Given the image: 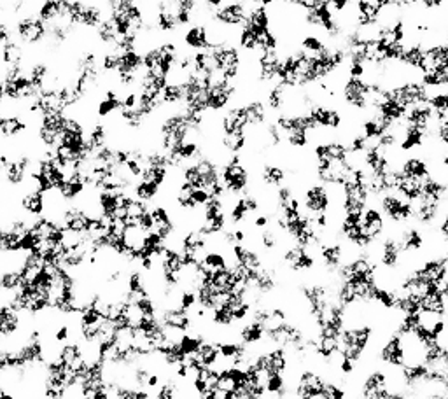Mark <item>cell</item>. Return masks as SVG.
Masks as SVG:
<instances>
[{"mask_svg": "<svg viewBox=\"0 0 448 399\" xmlns=\"http://www.w3.org/2000/svg\"><path fill=\"white\" fill-rule=\"evenodd\" d=\"M361 226H363L364 233L373 242H378L384 237L385 230H387V219H385L384 212H382L377 203H368L363 216H361Z\"/></svg>", "mask_w": 448, "mask_h": 399, "instance_id": "obj_6", "label": "cell"}, {"mask_svg": "<svg viewBox=\"0 0 448 399\" xmlns=\"http://www.w3.org/2000/svg\"><path fill=\"white\" fill-rule=\"evenodd\" d=\"M195 355L198 357V361L202 362L203 366H209V368H214L221 357L219 347H217V343L212 342V340H205V342L200 345V349Z\"/></svg>", "mask_w": 448, "mask_h": 399, "instance_id": "obj_16", "label": "cell"}, {"mask_svg": "<svg viewBox=\"0 0 448 399\" xmlns=\"http://www.w3.org/2000/svg\"><path fill=\"white\" fill-rule=\"evenodd\" d=\"M132 195L135 198L142 200L145 203H155L159 200V195H162V186L155 183H149V180L144 179H137L132 186Z\"/></svg>", "mask_w": 448, "mask_h": 399, "instance_id": "obj_10", "label": "cell"}, {"mask_svg": "<svg viewBox=\"0 0 448 399\" xmlns=\"http://www.w3.org/2000/svg\"><path fill=\"white\" fill-rule=\"evenodd\" d=\"M51 72L53 70H51L49 65H47L46 61H42V60L32 61V63L28 65V68H27V74H28V78H30L32 85H34L35 88L39 90V92H41V90L46 86Z\"/></svg>", "mask_w": 448, "mask_h": 399, "instance_id": "obj_13", "label": "cell"}, {"mask_svg": "<svg viewBox=\"0 0 448 399\" xmlns=\"http://www.w3.org/2000/svg\"><path fill=\"white\" fill-rule=\"evenodd\" d=\"M95 39H97L98 44L104 49H116V44H118V32H116L114 25L109 18H105L97 28H95Z\"/></svg>", "mask_w": 448, "mask_h": 399, "instance_id": "obj_9", "label": "cell"}, {"mask_svg": "<svg viewBox=\"0 0 448 399\" xmlns=\"http://www.w3.org/2000/svg\"><path fill=\"white\" fill-rule=\"evenodd\" d=\"M404 125H413L418 126V128H424L431 132L432 126H435L436 119H435V111L429 107V104H417L411 105V107L406 109V114H404L403 119Z\"/></svg>", "mask_w": 448, "mask_h": 399, "instance_id": "obj_7", "label": "cell"}, {"mask_svg": "<svg viewBox=\"0 0 448 399\" xmlns=\"http://www.w3.org/2000/svg\"><path fill=\"white\" fill-rule=\"evenodd\" d=\"M420 310L429 312V314H436V315H447L448 307H447L445 298L442 296V293L432 291L420 298Z\"/></svg>", "mask_w": 448, "mask_h": 399, "instance_id": "obj_14", "label": "cell"}, {"mask_svg": "<svg viewBox=\"0 0 448 399\" xmlns=\"http://www.w3.org/2000/svg\"><path fill=\"white\" fill-rule=\"evenodd\" d=\"M179 41L182 48L191 51V53L212 48V41H210L209 35V25L203 23V21H195L189 27L182 28Z\"/></svg>", "mask_w": 448, "mask_h": 399, "instance_id": "obj_5", "label": "cell"}, {"mask_svg": "<svg viewBox=\"0 0 448 399\" xmlns=\"http://www.w3.org/2000/svg\"><path fill=\"white\" fill-rule=\"evenodd\" d=\"M14 39L23 48L34 49L46 44L47 41V23L41 20L37 14H21L14 18L13 23Z\"/></svg>", "mask_w": 448, "mask_h": 399, "instance_id": "obj_1", "label": "cell"}, {"mask_svg": "<svg viewBox=\"0 0 448 399\" xmlns=\"http://www.w3.org/2000/svg\"><path fill=\"white\" fill-rule=\"evenodd\" d=\"M326 4L337 16H341V14L349 13L352 9L354 0H326Z\"/></svg>", "mask_w": 448, "mask_h": 399, "instance_id": "obj_18", "label": "cell"}, {"mask_svg": "<svg viewBox=\"0 0 448 399\" xmlns=\"http://www.w3.org/2000/svg\"><path fill=\"white\" fill-rule=\"evenodd\" d=\"M249 7V4L243 2V0H228L210 13L209 21L219 25V27L229 28V30H238L246 23Z\"/></svg>", "mask_w": 448, "mask_h": 399, "instance_id": "obj_3", "label": "cell"}, {"mask_svg": "<svg viewBox=\"0 0 448 399\" xmlns=\"http://www.w3.org/2000/svg\"><path fill=\"white\" fill-rule=\"evenodd\" d=\"M0 79H2V65H0Z\"/></svg>", "mask_w": 448, "mask_h": 399, "instance_id": "obj_22", "label": "cell"}, {"mask_svg": "<svg viewBox=\"0 0 448 399\" xmlns=\"http://www.w3.org/2000/svg\"><path fill=\"white\" fill-rule=\"evenodd\" d=\"M224 2H226V0H200V4H202L203 7H207L209 11L217 9V7L223 6Z\"/></svg>", "mask_w": 448, "mask_h": 399, "instance_id": "obj_19", "label": "cell"}, {"mask_svg": "<svg viewBox=\"0 0 448 399\" xmlns=\"http://www.w3.org/2000/svg\"><path fill=\"white\" fill-rule=\"evenodd\" d=\"M377 359L380 364L391 366V368H403L406 364L404 357V343L403 338L396 333H391L384 342L380 343L377 352Z\"/></svg>", "mask_w": 448, "mask_h": 399, "instance_id": "obj_4", "label": "cell"}, {"mask_svg": "<svg viewBox=\"0 0 448 399\" xmlns=\"http://www.w3.org/2000/svg\"><path fill=\"white\" fill-rule=\"evenodd\" d=\"M25 284V278L21 275L20 268H6L0 271V291L14 293Z\"/></svg>", "mask_w": 448, "mask_h": 399, "instance_id": "obj_15", "label": "cell"}, {"mask_svg": "<svg viewBox=\"0 0 448 399\" xmlns=\"http://www.w3.org/2000/svg\"><path fill=\"white\" fill-rule=\"evenodd\" d=\"M6 88H4V81L0 79V107H2L4 104H6Z\"/></svg>", "mask_w": 448, "mask_h": 399, "instance_id": "obj_20", "label": "cell"}, {"mask_svg": "<svg viewBox=\"0 0 448 399\" xmlns=\"http://www.w3.org/2000/svg\"><path fill=\"white\" fill-rule=\"evenodd\" d=\"M431 135L432 139H435L436 142L443 147V149H447L448 147V116L435 123V126H432L431 130Z\"/></svg>", "mask_w": 448, "mask_h": 399, "instance_id": "obj_17", "label": "cell"}, {"mask_svg": "<svg viewBox=\"0 0 448 399\" xmlns=\"http://www.w3.org/2000/svg\"><path fill=\"white\" fill-rule=\"evenodd\" d=\"M162 102L163 107H182V104H184V88H182V82H167L165 88L162 90Z\"/></svg>", "mask_w": 448, "mask_h": 399, "instance_id": "obj_12", "label": "cell"}, {"mask_svg": "<svg viewBox=\"0 0 448 399\" xmlns=\"http://www.w3.org/2000/svg\"><path fill=\"white\" fill-rule=\"evenodd\" d=\"M301 207H303V212L308 217L315 216V214L329 212L331 210V193L329 186L327 184L319 183V180H312L307 186L301 190L300 193Z\"/></svg>", "mask_w": 448, "mask_h": 399, "instance_id": "obj_2", "label": "cell"}, {"mask_svg": "<svg viewBox=\"0 0 448 399\" xmlns=\"http://www.w3.org/2000/svg\"><path fill=\"white\" fill-rule=\"evenodd\" d=\"M4 14H6V7H4V4L0 2V21L4 20Z\"/></svg>", "mask_w": 448, "mask_h": 399, "instance_id": "obj_21", "label": "cell"}, {"mask_svg": "<svg viewBox=\"0 0 448 399\" xmlns=\"http://www.w3.org/2000/svg\"><path fill=\"white\" fill-rule=\"evenodd\" d=\"M298 48H300L301 51H305L307 54H319L322 53L324 49L329 46V42L324 39V35L317 34V32H312L308 30L307 34L301 35L300 39H298Z\"/></svg>", "mask_w": 448, "mask_h": 399, "instance_id": "obj_11", "label": "cell"}, {"mask_svg": "<svg viewBox=\"0 0 448 399\" xmlns=\"http://www.w3.org/2000/svg\"><path fill=\"white\" fill-rule=\"evenodd\" d=\"M238 340L246 347H256L267 340V328L261 322L247 319L238 324Z\"/></svg>", "mask_w": 448, "mask_h": 399, "instance_id": "obj_8", "label": "cell"}]
</instances>
